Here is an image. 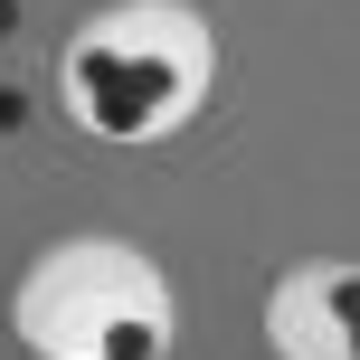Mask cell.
Instances as JSON below:
<instances>
[{
  "label": "cell",
  "instance_id": "cell-1",
  "mask_svg": "<svg viewBox=\"0 0 360 360\" xmlns=\"http://www.w3.org/2000/svg\"><path fill=\"white\" fill-rule=\"evenodd\" d=\"M218 67L228 48L199 0H105L57 48V114L105 152H152L209 114Z\"/></svg>",
  "mask_w": 360,
  "mask_h": 360
},
{
  "label": "cell",
  "instance_id": "cell-2",
  "mask_svg": "<svg viewBox=\"0 0 360 360\" xmlns=\"http://www.w3.org/2000/svg\"><path fill=\"white\" fill-rule=\"evenodd\" d=\"M10 332L29 360H171L180 351V285L152 247L76 228L19 266Z\"/></svg>",
  "mask_w": 360,
  "mask_h": 360
},
{
  "label": "cell",
  "instance_id": "cell-3",
  "mask_svg": "<svg viewBox=\"0 0 360 360\" xmlns=\"http://www.w3.org/2000/svg\"><path fill=\"white\" fill-rule=\"evenodd\" d=\"M266 351L275 360H360L351 256H304L266 285Z\"/></svg>",
  "mask_w": 360,
  "mask_h": 360
}]
</instances>
